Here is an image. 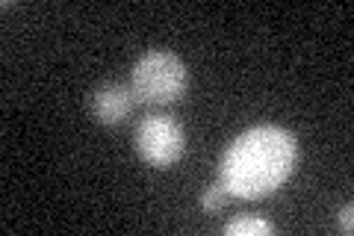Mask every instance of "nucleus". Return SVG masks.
<instances>
[{"label": "nucleus", "instance_id": "1", "mask_svg": "<svg viewBox=\"0 0 354 236\" xmlns=\"http://www.w3.org/2000/svg\"><path fill=\"white\" fill-rule=\"evenodd\" d=\"M298 160V142L292 133L263 125L230 145L218 163V183L234 198H263L274 192L292 174Z\"/></svg>", "mask_w": 354, "mask_h": 236}, {"label": "nucleus", "instance_id": "2", "mask_svg": "<svg viewBox=\"0 0 354 236\" xmlns=\"http://www.w3.org/2000/svg\"><path fill=\"white\" fill-rule=\"evenodd\" d=\"M186 83H189V74H186L183 60L169 51H148L130 71L133 95L151 107H165L180 100L186 95Z\"/></svg>", "mask_w": 354, "mask_h": 236}, {"label": "nucleus", "instance_id": "3", "mask_svg": "<svg viewBox=\"0 0 354 236\" xmlns=\"http://www.w3.org/2000/svg\"><path fill=\"white\" fill-rule=\"evenodd\" d=\"M183 148H186L183 127L171 116L151 112V116L142 118V125L136 130V151L148 165L169 168L183 156Z\"/></svg>", "mask_w": 354, "mask_h": 236}, {"label": "nucleus", "instance_id": "4", "mask_svg": "<svg viewBox=\"0 0 354 236\" xmlns=\"http://www.w3.org/2000/svg\"><path fill=\"white\" fill-rule=\"evenodd\" d=\"M133 107H136V95L130 86L121 83H106L92 95V112L101 125H121L130 118Z\"/></svg>", "mask_w": 354, "mask_h": 236}, {"label": "nucleus", "instance_id": "5", "mask_svg": "<svg viewBox=\"0 0 354 236\" xmlns=\"http://www.w3.org/2000/svg\"><path fill=\"white\" fill-rule=\"evenodd\" d=\"M227 236H269L274 233V224L266 219H236L225 228Z\"/></svg>", "mask_w": 354, "mask_h": 236}, {"label": "nucleus", "instance_id": "6", "mask_svg": "<svg viewBox=\"0 0 354 236\" xmlns=\"http://www.w3.org/2000/svg\"><path fill=\"white\" fill-rule=\"evenodd\" d=\"M230 195H227V189L221 186V183H216V186H209L207 192H204V198H201V207L207 210V212H213V210H218V207H225V201H227Z\"/></svg>", "mask_w": 354, "mask_h": 236}, {"label": "nucleus", "instance_id": "7", "mask_svg": "<svg viewBox=\"0 0 354 236\" xmlns=\"http://www.w3.org/2000/svg\"><path fill=\"white\" fill-rule=\"evenodd\" d=\"M339 228H342V233H351L354 230V207L351 204H346L339 210Z\"/></svg>", "mask_w": 354, "mask_h": 236}]
</instances>
